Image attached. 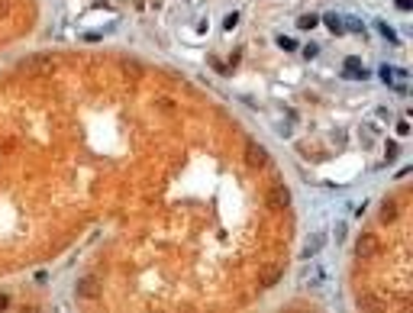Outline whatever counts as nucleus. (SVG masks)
Instances as JSON below:
<instances>
[{
  "label": "nucleus",
  "instance_id": "obj_3",
  "mask_svg": "<svg viewBox=\"0 0 413 313\" xmlns=\"http://www.w3.org/2000/svg\"><path fill=\"white\" fill-rule=\"evenodd\" d=\"M265 200H268V207H271V210H284L287 203H291V190H287V184H281V181H271Z\"/></svg>",
  "mask_w": 413,
  "mask_h": 313
},
{
  "label": "nucleus",
  "instance_id": "obj_13",
  "mask_svg": "<svg viewBox=\"0 0 413 313\" xmlns=\"http://www.w3.org/2000/svg\"><path fill=\"white\" fill-rule=\"evenodd\" d=\"M278 45H281L284 52H294V49H297V42H294L291 36H278Z\"/></svg>",
  "mask_w": 413,
  "mask_h": 313
},
{
  "label": "nucleus",
  "instance_id": "obj_16",
  "mask_svg": "<svg viewBox=\"0 0 413 313\" xmlns=\"http://www.w3.org/2000/svg\"><path fill=\"white\" fill-rule=\"evenodd\" d=\"M316 52H320V45H316V42H307V45H304V55H307V58H313Z\"/></svg>",
  "mask_w": 413,
  "mask_h": 313
},
{
  "label": "nucleus",
  "instance_id": "obj_7",
  "mask_svg": "<svg viewBox=\"0 0 413 313\" xmlns=\"http://www.w3.org/2000/svg\"><path fill=\"white\" fill-rule=\"evenodd\" d=\"M346 74H349V78H352V81H365V65L359 62V58H346Z\"/></svg>",
  "mask_w": 413,
  "mask_h": 313
},
{
  "label": "nucleus",
  "instance_id": "obj_20",
  "mask_svg": "<svg viewBox=\"0 0 413 313\" xmlns=\"http://www.w3.org/2000/svg\"><path fill=\"white\" fill-rule=\"evenodd\" d=\"M6 304H10V297H6V294H0V310H6Z\"/></svg>",
  "mask_w": 413,
  "mask_h": 313
},
{
  "label": "nucleus",
  "instance_id": "obj_19",
  "mask_svg": "<svg viewBox=\"0 0 413 313\" xmlns=\"http://www.w3.org/2000/svg\"><path fill=\"white\" fill-rule=\"evenodd\" d=\"M6 13H10V3H6V0H0V16H6Z\"/></svg>",
  "mask_w": 413,
  "mask_h": 313
},
{
  "label": "nucleus",
  "instance_id": "obj_9",
  "mask_svg": "<svg viewBox=\"0 0 413 313\" xmlns=\"http://www.w3.org/2000/svg\"><path fill=\"white\" fill-rule=\"evenodd\" d=\"M323 23H326L336 36H339V32H346V29H342V16H339V13H326V16H323Z\"/></svg>",
  "mask_w": 413,
  "mask_h": 313
},
{
  "label": "nucleus",
  "instance_id": "obj_10",
  "mask_svg": "<svg viewBox=\"0 0 413 313\" xmlns=\"http://www.w3.org/2000/svg\"><path fill=\"white\" fill-rule=\"evenodd\" d=\"M316 23H320V16H313V13H304V16L297 19V29H313Z\"/></svg>",
  "mask_w": 413,
  "mask_h": 313
},
{
  "label": "nucleus",
  "instance_id": "obj_12",
  "mask_svg": "<svg viewBox=\"0 0 413 313\" xmlns=\"http://www.w3.org/2000/svg\"><path fill=\"white\" fill-rule=\"evenodd\" d=\"M375 29H378V32H381V36H384V39H388V42H397V32H394V29H391V26H388V23H378V26H375Z\"/></svg>",
  "mask_w": 413,
  "mask_h": 313
},
{
  "label": "nucleus",
  "instance_id": "obj_4",
  "mask_svg": "<svg viewBox=\"0 0 413 313\" xmlns=\"http://www.w3.org/2000/svg\"><path fill=\"white\" fill-rule=\"evenodd\" d=\"M245 165H249V168H265V165H268V152H265V146H258L255 139L245 142Z\"/></svg>",
  "mask_w": 413,
  "mask_h": 313
},
{
  "label": "nucleus",
  "instance_id": "obj_15",
  "mask_svg": "<svg viewBox=\"0 0 413 313\" xmlns=\"http://www.w3.org/2000/svg\"><path fill=\"white\" fill-rule=\"evenodd\" d=\"M236 23H239V13H236V10H232V13H229V16H226V19H223V29H236Z\"/></svg>",
  "mask_w": 413,
  "mask_h": 313
},
{
  "label": "nucleus",
  "instance_id": "obj_1",
  "mask_svg": "<svg viewBox=\"0 0 413 313\" xmlns=\"http://www.w3.org/2000/svg\"><path fill=\"white\" fill-rule=\"evenodd\" d=\"M323 281H326L323 268H320L316 262H310V258H307V265L300 268V288H304V291H320Z\"/></svg>",
  "mask_w": 413,
  "mask_h": 313
},
{
  "label": "nucleus",
  "instance_id": "obj_14",
  "mask_svg": "<svg viewBox=\"0 0 413 313\" xmlns=\"http://www.w3.org/2000/svg\"><path fill=\"white\" fill-rule=\"evenodd\" d=\"M278 278H281V268H274V271H268V275H265V281H261V288H271V284H274V281H278Z\"/></svg>",
  "mask_w": 413,
  "mask_h": 313
},
{
  "label": "nucleus",
  "instance_id": "obj_11",
  "mask_svg": "<svg viewBox=\"0 0 413 313\" xmlns=\"http://www.w3.org/2000/svg\"><path fill=\"white\" fill-rule=\"evenodd\" d=\"M123 71H126V74H133L136 81L142 78V65H139V62H129V58H126V62H123Z\"/></svg>",
  "mask_w": 413,
  "mask_h": 313
},
{
  "label": "nucleus",
  "instance_id": "obj_17",
  "mask_svg": "<svg viewBox=\"0 0 413 313\" xmlns=\"http://www.w3.org/2000/svg\"><path fill=\"white\" fill-rule=\"evenodd\" d=\"M397 10H404V13L413 10V0H397Z\"/></svg>",
  "mask_w": 413,
  "mask_h": 313
},
{
  "label": "nucleus",
  "instance_id": "obj_2",
  "mask_svg": "<svg viewBox=\"0 0 413 313\" xmlns=\"http://www.w3.org/2000/svg\"><path fill=\"white\" fill-rule=\"evenodd\" d=\"M378 252H381V239H378L375 233H362L359 242H355V255H359V262H371Z\"/></svg>",
  "mask_w": 413,
  "mask_h": 313
},
{
  "label": "nucleus",
  "instance_id": "obj_8",
  "mask_svg": "<svg viewBox=\"0 0 413 313\" xmlns=\"http://www.w3.org/2000/svg\"><path fill=\"white\" fill-rule=\"evenodd\" d=\"M323 242H326V236H313V239L307 242V246H304V262H307V258H313L316 252L323 249Z\"/></svg>",
  "mask_w": 413,
  "mask_h": 313
},
{
  "label": "nucleus",
  "instance_id": "obj_18",
  "mask_svg": "<svg viewBox=\"0 0 413 313\" xmlns=\"http://www.w3.org/2000/svg\"><path fill=\"white\" fill-rule=\"evenodd\" d=\"M397 133H401V136L410 133V123H407V120H401V123H397Z\"/></svg>",
  "mask_w": 413,
  "mask_h": 313
},
{
  "label": "nucleus",
  "instance_id": "obj_6",
  "mask_svg": "<svg viewBox=\"0 0 413 313\" xmlns=\"http://www.w3.org/2000/svg\"><path fill=\"white\" fill-rule=\"evenodd\" d=\"M397 213H401V203H397L394 197H388V200L381 203V220H384V223H394Z\"/></svg>",
  "mask_w": 413,
  "mask_h": 313
},
{
  "label": "nucleus",
  "instance_id": "obj_5",
  "mask_svg": "<svg viewBox=\"0 0 413 313\" xmlns=\"http://www.w3.org/2000/svg\"><path fill=\"white\" fill-rule=\"evenodd\" d=\"M78 297H84V301H94V297H97V278L94 275H87V278L78 281Z\"/></svg>",
  "mask_w": 413,
  "mask_h": 313
}]
</instances>
